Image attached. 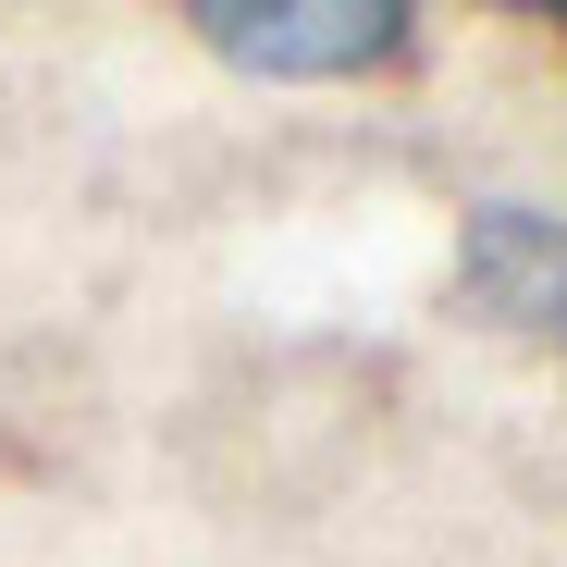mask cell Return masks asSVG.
I'll use <instances>...</instances> for the list:
<instances>
[{"instance_id":"obj_1","label":"cell","mask_w":567,"mask_h":567,"mask_svg":"<svg viewBox=\"0 0 567 567\" xmlns=\"http://www.w3.org/2000/svg\"><path fill=\"white\" fill-rule=\"evenodd\" d=\"M198 38L247 74H370L408 50L395 0H271V13H198Z\"/></svg>"},{"instance_id":"obj_2","label":"cell","mask_w":567,"mask_h":567,"mask_svg":"<svg viewBox=\"0 0 567 567\" xmlns=\"http://www.w3.org/2000/svg\"><path fill=\"white\" fill-rule=\"evenodd\" d=\"M456 271H468V297H482L506 333H530V346L567 358V223H555V210H518V198L468 210Z\"/></svg>"}]
</instances>
